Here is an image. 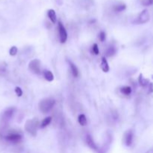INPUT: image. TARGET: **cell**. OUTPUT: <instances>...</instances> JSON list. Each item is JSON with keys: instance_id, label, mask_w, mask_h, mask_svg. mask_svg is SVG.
<instances>
[{"instance_id": "cell-1", "label": "cell", "mask_w": 153, "mask_h": 153, "mask_svg": "<svg viewBox=\"0 0 153 153\" xmlns=\"http://www.w3.org/2000/svg\"><path fill=\"white\" fill-rule=\"evenodd\" d=\"M55 105V100L51 98H46L40 101L39 109L43 114H47L53 108Z\"/></svg>"}, {"instance_id": "cell-2", "label": "cell", "mask_w": 153, "mask_h": 153, "mask_svg": "<svg viewBox=\"0 0 153 153\" xmlns=\"http://www.w3.org/2000/svg\"><path fill=\"white\" fill-rule=\"evenodd\" d=\"M38 120L36 119H28L25 123V129L27 132H29L31 135L35 137L37 135V132H38Z\"/></svg>"}, {"instance_id": "cell-3", "label": "cell", "mask_w": 153, "mask_h": 153, "mask_svg": "<svg viewBox=\"0 0 153 153\" xmlns=\"http://www.w3.org/2000/svg\"><path fill=\"white\" fill-rule=\"evenodd\" d=\"M29 69L32 70L33 73L40 75L41 73V69H40V61L38 59H34L29 62Z\"/></svg>"}, {"instance_id": "cell-4", "label": "cell", "mask_w": 153, "mask_h": 153, "mask_svg": "<svg viewBox=\"0 0 153 153\" xmlns=\"http://www.w3.org/2000/svg\"><path fill=\"white\" fill-rule=\"evenodd\" d=\"M58 31L59 35H60V41L61 43H65L67 40V32L65 27L62 24L61 21L58 22Z\"/></svg>"}, {"instance_id": "cell-5", "label": "cell", "mask_w": 153, "mask_h": 153, "mask_svg": "<svg viewBox=\"0 0 153 153\" xmlns=\"http://www.w3.org/2000/svg\"><path fill=\"white\" fill-rule=\"evenodd\" d=\"M150 19V15L149 11L145 9L142 12L139 14V16H137V23H141V24H143V23H147Z\"/></svg>"}, {"instance_id": "cell-6", "label": "cell", "mask_w": 153, "mask_h": 153, "mask_svg": "<svg viewBox=\"0 0 153 153\" xmlns=\"http://www.w3.org/2000/svg\"><path fill=\"white\" fill-rule=\"evenodd\" d=\"M5 140L8 142L13 143H17L20 142L22 140V135L17 133L10 134L5 137Z\"/></svg>"}, {"instance_id": "cell-7", "label": "cell", "mask_w": 153, "mask_h": 153, "mask_svg": "<svg viewBox=\"0 0 153 153\" xmlns=\"http://www.w3.org/2000/svg\"><path fill=\"white\" fill-rule=\"evenodd\" d=\"M15 108H9L6 109L3 112L2 116V119L4 122H8L11 117H13V114L14 113Z\"/></svg>"}, {"instance_id": "cell-8", "label": "cell", "mask_w": 153, "mask_h": 153, "mask_svg": "<svg viewBox=\"0 0 153 153\" xmlns=\"http://www.w3.org/2000/svg\"><path fill=\"white\" fill-rule=\"evenodd\" d=\"M133 138H134V134L132 130L127 131L125 133L124 135V142L125 144L127 146H131L133 143Z\"/></svg>"}, {"instance_id": "cell-9", "label": "cell", "mask_w": 153, "mask_h": 153, "mask_svg": "<svg viewBox=\"0 0 153 153\" xmlns=\"http://www.w3.org/2000/svg\"><path fill=\"white\" fill-rule=\"evenodd\" d=\"M86 143H87V146H89L91 149H92L93 150L98 152L99 147L97 146V145L95 143L93 139V137H91L90 134H87V135L86 136Z\"/></svg>"}, {"instance_id": "cell-10", "label": "cell", "mask_w": 153, "mask_h": 153, "mask_svg": "<svg viewBox=\"0 0 153 153\" xmlns=\"http://www.w3.org/2000/svg\"><path fill=\"white\" fill-rule=\"evenodd\" d=\"M101 69H102V71L104 73H108L109 71V69H110V67H109L108 63L107 60L105 58V57H103L102 58V61H101Z\"/></svg>"}, {"instance_id": "cell-11", "label": "cell", "mask_w": 153, "mask_h": 153, "mask_svg": "<svg viewBox=\"0 0 153 153\" xmlns=\"http://www.w3.org/2000/svg\"><path fill=\"white\" fill-rule=\"evenodd\" d=\"M67 62H68V64H69V67H70V69H71L72 74H73V76L75 77V78L78 77V68H77V67L75 66V64H73V63L71 61H69V60H67Z\"/></svg>"}, {"instance_id": "cell-12", "label": "cell", "mask_w": 153, "mask_h": 153, "mask_svg": "<svg viewBox=\"0 0 153 153\" xmlns=\"http://www.w3.org/2000/svg\"><path fill=\"white\" fill-rule=\"evenodd\" d=\"M47 14H48L49 18V20H51L52 23H55L57 22L56 13H55V11H54L53 9H49L48 11V13H47Z\"/></svg>"}, {"instance_id": "cell-13", "label": "cell", "mask_w": 153, "mask_h": 153, "mask_svg": "<svg viewBox=\"0 0 153 153\" xmlns=\"http://www.w3.org/2000/svg\"><path fill=\"white\" fill-rule=\"evenodd\" d=\"M138 82L140 85L142 86V87H146L149 84V83H150L149 79H146L143 76V74H140V75H139Z\"/></svg>"}, {"instance_id": "cell-14", "label": "cell", "mask_w": 153, "mask_h": 153, "mask_svg": "<svg viewBox=\"0 0 153 153\" xmlns=\"http://www.w3.org/2000/svg\"><path fill=\"white\" fill-rule=\"evenodd\" d=\"M43 75H44V78L46 81L51 82L54 80L53 73L51 71H49V70H45L44 73H43Z\"/></svg>"}, {"instance_id": "cell-15", "label": "cell", "mask_w": 153, "mask_h": 153, "mask_svg": "<svg viewBox=\"0 0 153 153\" xmlns=\"http://www.w3.org/2000/svg\"><path fill=\"white\" fill-rule=\"evenodd\" d=\"M78 123H79V124H80L81 126H86V125H87V118H86L85 115H84V114H80V115L78 116Z\"/></svg>"}, {"instance_id": "cell-16", "label": "cell", "mask_w": 153, "mask_h": 153, "mask_svg": "<svg viewBox=\"0 0 153 153\" xmlns=\"http://www.w3.org/2000/svg\"><path fill=\"white\" fill-rule=\"evenodd\" d=\"M117 52V49L114 46H110L107 50H106V56L108 57H110L114 55Z\"/></svg>"}, {"instance_id": "cell-17", "label": "cell", "mask_w": 153, "mask_h": 153, "mask_svg": "<svg viewBox=\"0 0 153 153\" xmlns=\"http://www.w3.org/2000/svg\"><path fill=\"white\" fill-rule=\"evenodd\" d=\"M120 91H121L123 94L128 96V95H130L132 93V88L129 86H126V87H122L121 89H120Z\"/></svg>"}, {"instance_id": "cell-18", "label": "cell", "mask_w": 153, "mask_h": 153, "mask_svg": "<svg viewBox=\"0 0 153 153\" xmlns=\"http://www.w3.org/2000/svg\"><path fill=\"white\" fill-rule=\"evenodd\" d=\"M52 118L51 117H48L45 118L44 119H43V121H42V123H41L40 124V128H45L46 126H47L50 123H51V121H52Z\"/></svg>"}, {"instance_id": "cell-19", "label": "cell", "mask_w": 153, "mask_h": 153, "mask_svg": "<svg viewBox=\"0 0 153 153\" xmlns=\"http://www.w3.org/2000/svg\"><path fill=\"white\" fill-rule=\"evenodd\" d=\"M126 5H125V4H120V5H116L115 7L114 8V11L116 12H122L124 10H126Z\"/></svg>"}, {"instance_id": "cell-20", "label": "cell", "mask_w": 153, "mask_h": 153, "mask_svg": "<svg viewBox=\"0 0 153 153\" xmlns=\"http://www.w3.org/2000/svg\"><path fill=\"white\" fill-rule=\"evenodd\" d=\"M92 52L93 53H94L95 55H99V47L97 43H94L92 46Z\"/></svg>"}, {"instance_id": "cell-21", "label": "cell", "mask_w": 153, "mask_h": 153, "mask_svg": "<svg viewBox=\"0 0 153 153\" xmlns=\"http://www.w3.org/2000/svg\"><path fill=\"white\" fill-rule=\"evenodd\" d=\"M141 3L144 6H150L152 5L153 0H141Z\"/></svg>"}, {"instance_id": "cell-22", "label": "cell", "mask_w": 153, "mask_h": 153, "mask_svg": "<svg viewBox=\"0 0 153 153\" xmlns=\"http://www.w3.org/2000/svg\"><path fill=\"white\" fill-rule=\"evenodd\" d=\"M9 52H10V55H11V56L16 55V53H17V47H16V46H12L11 48V49H10V51H9Z\"/></svg>"}, {"instance_id": "cell-23", "label": "cell", "mask_w": 153, "mask_h": 153, "mask_svg": "<svg viewBox=\"0 0 153 153\" xmlns=\"http://www.w3.org/2000/svg\"><path fill=\"white\" fill-rule=\"evenodd\" d=\"M99 38L100 40L102 42H104L105 40V38H106V34H105V32H101L99 34Z\"/></svg>"}, {"instance_id": "cell-24", "label": "cell", "mask_w": 153, "mask_h": 153, "mask_svg": "<svg viewBox=\"0 0 153 153\" xmlns=\"http://www.w3.org/2000/svg\"><path fill=\"white\" fill-rule=\"evenodd\" d=\"M14 91H15V93H16V95H17L18 96H22V95H23V91H22V89L20 87H15Z\"/></svg>"}]
</instances>
